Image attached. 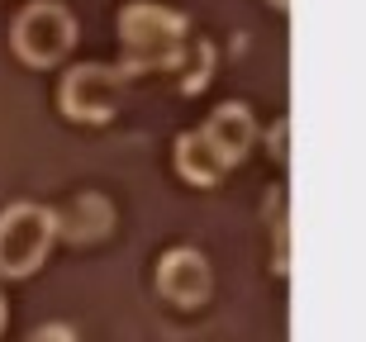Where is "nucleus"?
I'll return each mask as SVG.
<instances>
[{
	"label": "nucleus",
	"mask_w": 366,
	"mask_h": 342,
	"mask_svg": "<svg viewBox=\"0 0 366 342\" xmlns=\"http://www.w3.org/2000/svg\"><path fill=\"white\" fill-rule=\"evenodd\" d=\"M190 53V24L181 10L134 0L119 10V71H177Z\"/></svg>",
	"instance_id": "nucleus-1"
},
{
	"label": "nucleus",
	"mask_w": 366,
	"mask_h": 342,
	"mask_svg": "<svg viewBox=\"0 0 366 342\" xmlns=\"http://www.w3.org/2000/svg\"><path fill=\"white\" fill-rule=\"evenodd\" d=\"M57 243V214L48 205L19 200L0 209V281H24L48 261Z\"/></svg>",
	"instance_id": "nucleus-2"
},
{
	"label": "nucleus",
	"mask_w": 366,
	"mask_h": 342,
	"mask_svg": "<svg viewBox=\"0 0 366 342\" xmlns=\"http://www.w3.org/2000/svg\"><path fill=\"white\" fill-rule=\"evenodd\" d=\"M10 48L24 67H39V71L62 67L76 48V19L57 0H34L10 24Z\"/></svg>",
	"instance_id": "nucleus-3"
},
{
	"label": "nucleus",
	"mask_w": 366,
	"mask_h": 342,
	"mask_svg": "<svg viewBox=\"0 0 366 342\" xmlns=\"http://www.w3.org/2000/svg\"><path fill=\"white\" fill-rule=\"evenodd\" d=\"M57 105L71 124H109L124 105V71L109 62H76L57 86Z\"/></svg>",
	"instance_id": "nucleus-4"
},
{
	"label": "nucleus",
	"mask_w": 366,
	"mask_h": 342,
	"mask_svg": "<svg viewBox=\"0 0 366 342\" xmlns=\"http://www.w3.org/2000/svg\"><path fill=\"white\" fill-rule=\"evenodd\" d=\"M152 281H157V295L167 304H177V309H200L209 300V290H214V271H209V257H204L200 247H172V252H162Z\"/></svg>",
	"instance_id": "nucleus-5"
},
{
	"label": "nucleus",
	"mask_w": 366,
	"mask_h": 342,
	"mask_svg": "<svg viewBox=\"0 0 366 342\" xmlns=\"http://www.w3.org/2000/svg\"><path fill=\"white\" fill-rule=\"evenodd\" d=\"M200 134L209 138V148H214L233 171V166L252 152V143H257V119H252V110H247L243 100H224V105L200 124Z\"/></svg>",
	"instance_id": "nucleus-6"
},
{
	"label": "nucleus",
	"mask_w": 366,
	"mask_h": 342,
	"mask_svg": "<svg viewBox=\"0 0 366 342\" xmlns=\"http://www.w3.org/2000/svg\"><path fill=\"white\" fill-rule=\"evenodd\" d=\"M53 214H57V238H67V243H100L114 228V209L105 195H76L67 209H53Z\"/></svg>",
	"instance_id": "nucleus-7"
},
{
	"label": "nucleus",
	"mask_w": 366,
	"mask_h": 342,
	"mask_svg": "<svg viewBox=\"0 0 366 342\" xmlns=\"http://www.w3.org/2000/svg\"><path fill=\"white\" fill-rule=\"evenodd\" d=\"M172 157H177L181 181L200 186V191H209V186H219V181L229 176V162L209 148V138H204L200 129H186V134L177 138V152H172Z\"/></svg>",
	"instance_id": "nucleus-8"
},
{
	"label": "nucleus",
	"mask_w": 366,
	"mask_h": 342,
	"mask_svg": "<svg viewBox=\"0 0 366 342\" xmlns=\"http://www.w3.org/2000/svg\"><path fill=\"white\" fill-rule=\"evenodd\" d=\"M24 342H76V333H71L67 323H43V328H34Z\"/></svg>",
	"instance_id": "nucleus-9"
},
{
	"label": "nucleus",
	"mask_w": 366,
	"mask_h": 342,
	"mask_svg": "<svg viewBox=\"0 0 366 342\" xmlns=\"http://www.w3.org/2000/svg\"><path fill=\"white\" fill-rule=\"evenodd\" d=\"M285 129H290V124H276V129H272V138H267V143H272V157H281V162H285Z\"/></svg>",
	"instance_id": "nucleus-10"
},
{
	"label": "nucleus",
	"mask_w": 366,
	"mask_h": 342,
	"mask_svg": "<svg viewBox=\"0 0 366 342\" xmlns=\"http://www.w3.org/2000/svg\"><path fill=\"white\" fill-rule=\"evenodd\" d=\"M267 5H272V10H290V0H267Z\"/></svg>",
	"instance_id": "nucleus-11"
},
{
	"label": "nucleus",
	"mask_w": 366,
	"mask_h": 342,
	"mask_svg": "<svg viewBox=\"0 0 366 342\" xmlns=\"http://www.w3.org/2000/svg\"><path fill=\"white\" fill-rule=\"evenodd\" d=\"M0 328H5V300H0Z\"/></svg>",
	"instance_id": "nucleus-12"
}]
</instances>
